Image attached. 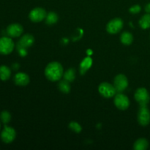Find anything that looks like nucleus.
<instances>
[{"mask_svg": "<svg viewBox=\"0 0 150 150\" xmlns=\"http://www.w3.org/2000/svg\"><path fill=\"white\" fill-rule=\"evenodd\" d=\"M120 40L122 43H123L125 45H129L133 42V36L130 32H125L120 36Z\"/></svg>", "mask_w": 150, "mask_h": 150, "instance_id": "f3484780", "label": "nucleus"}, {"mask_svg": "<svg viewBox=\"0 0 150 150\" xmlns=\"http://www.w3.org/2000/svg\"><path fill=\"white\" fill-rule=\"evenodd\" d=\"M114 104L117 108L125 111V110L127 109L128 107L130 106V100L126 95L122 93H118L115 95Z\"/></svg>", "mask_w": 150, "mask_h": 150, "instance_id": "1a4fd4ad", "label": "nucleus"}, {"mask_svg": "<svg viewBox=\"0 0 150 150\" xmlns=\"http://www.w3.org/2000/svg\"><path fill=\"white\" fill-rule=\"evenodd\" d=\"M35 42V38L32 35L26 34L24 35L20 40H18L17 43V50H26L28 48L32 46Z\"/></svg>", "mask_w": 150, "mask_h": 150, "instance_id": "9b49d317", "label": "nucleus"}, {"mask_svg": "<svg viewBox=\"0 0 150 150\" xmlns=\"http://www.w3.org/2000/svg\"><path fill=\"white\" fill-rule=\"evenodd\" d=\"M139 25L143 29L150 28V13L144 15L139 20Z\"/></svg>", "mask_w": 150, "mask_h": 150, "instance_id": "a211bd4d", "label": "nucleus"}, {"mask_svg": "<svg viewBox=\"0 0 150 150\" xmlns=\"http://www.w3.org/2000/svg\"><path fill=\"white\" fill-rule=\"evenodd\" d=\"M7 34L11 38H17L21 36L23 32V26L19 23H12L7 28Z\"/></svg>", "mask_w": 150, "mask_h": 150, "instance_id": "f8f14e48", "label": "nucleus"}, {"mask_svg": "<svg viewBox=\"0 0 150 150\" xmlns=\"http://www.w3.org/2000/svg\"><path fill=\"white\" fill-rule=\"evenodd\" d=\"M149 146V142L146 139H139L133 145V149L135 150H146Z\"/></svg>", "mask_w": 150, "mask_h": 150, "instance_id": "4468645a", "label": "nucleus"}, {"mask_svg": "<svg viewBox=\"0 0 150 150\" xmlns=\"http://www.w3.org/2000/svg\"><path fill=\"white\" fill-rule=\"evenodd\" d=\"M11 76V70L5 65L0 66V79L1 81L8 80Z\"/></svg>", "mask_w": 150, "mask_h": 150, "instance_id": "2eb2a0df", "label": "nucleus"}, {"mask_svg": "<svg viewBox=\"0 0 150 150\" xmlns=\"http://www.w3.org/2000/svg\"><path fill=\"white\" fill-rule=\"evenodd\" d=\"M29 76L25 73H18L14 76V82L18 86H26L29 83Z\"/></svg>", "mask_w": 150, "mask_h": 150, "instance_id": "ddd939ff", "label": "nucleus"}, {"mask_svg": "<svg viewBox=\"0 0 150 150\" xmlns=\"http://www.w3.org/2000/svg\"><path fill=\"white\" fill-rule=\"evenodd\" d=\"M88 54H92V52H91V51H90V50H89V51H88Z\"/></svg>", "mask_w": 150, "mask_h": 150, "instance_id": "a878e982", "label": "nucleus"}, {"mask_svg": "<svg viewBox=\"0 0 150 150\" xmlns=\"http://www.w3.org/2000/svg\"><path fill=\"white\" fill-rule=\"evenodd\" d=\"M75 73H76V72H75L74 69H69V70H67V71L64 73V74L63 75V76H64V79L68 82H72L75 79V77H76Z\"/></svg>", "mask_w": 150, "mask_h": 150, "instance_id": "412c9836", "label": "nucleus"}, {"mask_svg": "<svg viewBox=\"0 0 150 150\" xmlns=\"http://www.w3.org/2000/svg\"><path fill=\"white\" fill-rule=\"evenodd\" d=\"M0 120L4 124H7L10 122V120H11V115L8 111H3L0 114Z\"/></svg>", "mask_w": 150, "mask_h": 150, "instance_id": "4be33fe9", "label": "nucleus"}, {"mask_svg": "<svg viewBox=\"0 0 150 150\" xmlns=\"http://www.w3.org/2000/svg\"><path fill=\"white\" fill-rule=\"evenodd\" d=\"M45 76L51 81H59L63 76V67L57 62H50L45 69Z\"/></svg>", "mask_w": 150, "mask_h": 150, "instance_id": "f257e3e1", "label": "nucleus"}, {"mask_svg": "<svg viewBox=\"0 0 150 150\" xmlns=\"http://www.w3.org/2000/svg\"><path fill=\"white\" fill-rule=\"evenodd\" d=\"M14 42L11 38L7 37L0 38V54H10L14 49Z\"/></svg>", "mask_w": 150, "mask_h": 150, "instance_id": "f03ea898", "label": "nucleus"}, {"mask_svg": "<svg viewBox=\"0 0 150 150\" xmlns=\"http://www.w3.org/2000/svg\"><path fill=\"white\" fill-rule=\"evenodd\" d=\"M135 99L139 103L140 106L147 105L150 100L149 94L145 88H139L135 92Z\"/></svg>", "mask_w": 150, "mask_h": 150, "instance_id": "7ed1b4c3", "label": "nucleus"}, {"mask_svg": "<svg viewBox=\"0 0 150 150\" xmlns=\"http://www.w3.org/2000/svg\"><path fill=\"white\" fill-rule=\"evenodd\" d=\"M141 10H142V7H141L140 5H139V4H136V5L133 6V7H131L130 8V10H129V11H130V13H133V14H136V13H139V12L141 11Z\"/></svg>", "mask_w": 150, "mask_h": 150, "instance_id": "b1692460", "label": "nucleus"}, {"mask_svg": "<svg viewBox=\"0 0 150 150\" xmlns=\"http://www.w3.org/2000/svg\"><path fill=\"white\" fill-rule=\"evenodd\" d=\"M58 19L59 17L57 13L54 12H50L49 13L47 14L46 18H45V22L47 24L52 25L57 23L58 21Z\"/></svg>", "mask_w": 150, "mask_h": 150, "instance_id": "6ab92c4d", "label": "nucleus"}, {"mask_svg": "<svg viewBox=\"0 0 150 150\" xmlns=\"http://www.w3.org/2000/svg\"><path fill=\"white\" fill-rule=\"evenodd\" d=\"M98 91L103 97L106 98H112V97L115 96L116 93H117V90H116L114 86L111 85V83H107V82H103V83H100L98 87Z\"/></svg>", "mask_w": 150, "mask_h": 150, "instance_id": "20e7f679", "label": "nucleus"}, {"mask_svg": "<svg viewBox=\"0 0 150 150\" xmlns=\"http://www.w3.org/2000/svg\"><path fill=\"white\" fill-rule=\"evenodd\" d=\"M114 86L115 87L117 92L121 93L125 90L128 86V80L127 78L123 74H119L114 79Z\"/></svg>", "mask_w": 150, "mask_h": 150, "instance_id": "423d86ee", "label": "nucleus"}, {"mask_svg": "<svg viewBox=\"0 0 150 150\" xmlns=\"http://www.w3.org/2000/svg\"><path fill=\"white\" fill-rule=\"evenodd\" d=\"M69 127H70L72 130H73V131L76 132V133H80L82 130L80 125H79V123L76 122H70V125H69Z\"/></svg>", "mask_w": 150, "mask_h": 150, "instance_id": "5701e85b", "label": "nucleus"}, {"mask_svg": "<svg viewBox=\"0 0 150 150\" xmlns=\"http://www.w3.org/2000/svg\"><path fill=\"white\" fill-rule=\"evenodd\" d=\"M145 11L147 13H150V3H148V4L145 6Z\"/></svg>", "mask_w": 150, "mask_h": 150, "instance_id": "393cba45", "label": "nucleus"}, {"mask_svg": "<svg viewBox=\"0 0 150 150\" xmlns=\"http://www.w3.org/2000/svg\"><path fill=\"white\" fill-rule=\"evenodd\" d=\"M123 27V21L121 18H114L110 21L106 26L107 32L111 35H114L122 30Z\"/></svg>", "mask_w": 150, "mask_h": 150, "instance_id": "0eeeda50", "label": "nucleus"}, {"mask_svg": "<svg viewBox=\"0 0 150 150\" xmlns=\"http://www.w3.org/2000/svg\"><path fill=\"white\" fill-rule=\"evenodd\" d=\"M46 16L47 13L45 9L42 8V7H36V8H34L33 10H31L29 17L32 22L38 23V22L43 21L46 18Z\"/></svg>", "mask_w": 150, "mask_h": 150, "instance_id": "6e6552de", "label": "nucleus"}, {"mask_svg": "<svg viewBox=\"0 0 150 150\" xmlns=\"http://www.w3.org/2000/svg\"><path fill=\"white\" fill-rule=\"evenodd\" d=\"M0 128H1V125H0Z\"/></svg>", "mask_w": 150, "mask_h": 150, "instance_id": "bb28decb", "label": "nucleus"}, {"mask_svg": "<svg viewBox=\"0 0 150 150\" xmlns=\"http://www.w3.org/2000/svg\"><path fill=\"white\" fill-rule=\"evenodd\" d=\"M138 122L142 126H146L150 123V111L147 105L141 106L138 112Z\"/></svg>", "mask_w": 150, "mask_h": 150, "instance_id": "39448f33", "label": "nucleus"}, {"mask_svg": "<svg viewBox=\"0 0 150 150\" xmlns=\"http://www.w3.org/2000/svg\"><path fill=\"white\" fill-rule=\"evenodd\" d=\"M70 82L67 81L66 80H62L59 82V89L63 93H69L70 91Z\"/></svg>", "mask_w": 150, "mask_h": 150, "instance_id": "aec40b11", "label": "nucleus"}, {"mask_svg": "<svg viewBox=\"0 0 150 150\" xmlns=\"http://www.w3.org/2000/svg\"><path fill=\"white\" fill-rule=\"evenodd\" d=\"M92 60L90 57H86L82 61L80 65V71L82 75L84 74L86 71L89 69V67L92 66Z\"/></svg>", "mask_w": 150, "mask_h": 150, "instance_id": "dca6fc26", "label": "nucleus"}, {"mask_svg": "<svg viewBox=\"0 0 150 150\" xmlns=\"http://www.w3.org/2000/svg\"><path fill=\"white\" fill-rule=\"evenodd\" d=\"M16 136V130L11 127L4 126L2 132L1 133V139L3 142L6 144H10L15 140Z\"/></svg>", "mask_w": 150, "mask_h": 150, "instance_id": "9d476101", "label": "nucleus"}]
</instances>
